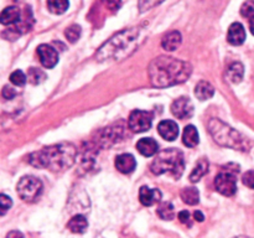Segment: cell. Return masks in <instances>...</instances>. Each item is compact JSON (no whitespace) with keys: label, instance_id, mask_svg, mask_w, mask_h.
<instances>
[{"label":"cell","instance_id":"9a60e30c","mask_svg":"<svg viewBox=\"0 0 254 238\" xmlns=\"http://www.w3.org/2000/svg\"><path fill=\"white\" fill-rule=\"evenodd\" d=\"M136 149L143 156H153L158 153L159 145L153 138H141L136 143Z\"/></svg>","mask_w":254,"mask_h":238},{"label":"cell","instance_id":"cb8c5ba5","mask_svg":"<svg viewBox=\"0 0 254 238\" xmlns=\"http://www.w3.org/2000/svg\"><path fill=\"white\" fill-rule=\"evenodd\" d=\"M69 6V2L66 0H50L47 1V7L54 14H64Z\"/></svg>","mask_w":254,"mask_h":238},{"label":"cell","instance_id":"484cf974","mask_svg":"<svg viewBox=\"0 0 254 238\" xmlns=\"http://www.w3.org/2000/svg\"><path fill=\"white\" fill-rule=\"evenodd\" d=\"M27 77L32 84H40L46 79V73L39 68H30L27 71Z\"/></svg>","mask_w":254,"mask_h":238},{"label":"cell","instance_id":"277c9868","mask_svg":"<svg viewBox=\"0 0 254 238\" xmlns=\"http://www.w3.org/2000/svg\"><path fill=\"white\" fill-rule=\"evenodd\" d=\"M208 130H210L211 135L213 136L216 143H218L220 145L236 149V150H250L251 141L248 140V138L242 135L240 131L228 126L220 119H211L210 123H208Z\"/></svg>","mask_w":254,"mask_h":238},{"label":"cell","instance_id":"d6986e66","mask_svg":"<svg viewBox=\"0 0 254 238\" xmlns=\"http://www.w3.org/2000/svg\"><path fill=\"white\" fill-rule=\"evenodd\" d=\"M67 227H68V230L73 233H83L86 232L87 227H88V222H87L84 216L76 215L68 221Z\"/></svg>","mask_w":254,"mask_h":238},{"label":"cell","instance_id":"ac0fdd59","mask_svg":"<svg viewBox=\"0 0 254 238\" xmlns=\"http://www.w3.org/2000/svg\"><path fill=\"white\" fill-rule=\"evenodd\" d=\"M215 94V88L211 83L206 81H201L196 84L195 87V96L197 97L200 101H206V99L212 98Z\"/></svg>","mask_w":254,"mask_h":238},{"label":"cell","instance_id":"8d00e7d4","mask_svg":"<svg viewBox=\"0 0 254 238\" xmlns=\"http://www.w3.org/2000/svg\"><path fill=\"white\" fill-rule=\"evenodd\" d=\"M235 238H248V237H235Z\"/></svg>","mask_w":254,"mask_h":238},{"label":"cell","instance_id":"44dd1931","mask_svg":"<svg viewBox=\"0 0 254 238\" xmlns=\"http://www.w3.org/2000/svg\"><path fill=\"white\" fill-rule=\"evenodd\" d=\"M243 74H245V68H243V64L241 62H235L228 67L227 78L232 83H240L243 78Z\"/></svg>","mask_w":254,"mask_h":238},{"label":"cell","instance_id":"2e32d148","mask_svg":"<svg viewBox=\"0 0 254 238\" xmlns=\"http://www.w3.org/2000/svg\"><path fill=\"white\" fill-rule=\"evenodd\" d=\"M181 40H183V37H181L180 32L174 30V31L165 34V36L161 40V46H163L166 51H175V50H178L179 47H180Z\"/></svg>","mask_w":254,"mask_h":238},{"label":"cell","instance_id":"9c48e42d","mask_svg":"<svg viewBox=\"0 0 254 238\" xmlns=\"http://www.w3.org/2000/svg\"><path fill=\"white\" fill-rule=\"evenodd\" d=\"M171 112L179 119H189L193 114V104L188 97H180L171 104Z\"/></svg>","mask_w":254,"mask_h":238},{"label":"cell","instance_id":"5b68a950","mask_svg":"<svg viewBox=\"0 0 254 238\" xmlns=\"http://www.w3.org/2000/svg\"><path fill=\"white\" fill-rule=\"evenodd\" d=\"M150 169L155 175L169 174L173 178H179L183 175L184 169H185L183 151L176 148L161 150L151 163Z\"/></svg>","mask_w":254,"mask_h":238},{"label":"cell","instance_id":"4fadbf2b","mask_svg":"<svg viewBox=\"0 0 254 238\" xmlns=\"http://www.w3.org/2000/svg\"><path fill=\"white\" fill-rule=\"evenodd\" d=\"M136 166V161L133 155L130 154H122V155L117 156L116 159V168L117 170L121 171L123 174L133 173L134 169Z\"/></svg>","mask_w":254,"mask_h":238},{"label":"cell","instance_id":"f1b7e54d","mask_svg":"<svg viewBox=\"0 0 254 238\" xmlns=\"http://www.w3.org/2000/svg\"><path fill=\"white\" fill-rule=\"evenodd\" d=\"M241 12L245 17H250V19H253L254 17V2L253 1H247L242 5V9H241Z\"/></svg>","mask_w":254,"mask_h":238},{"label":"cell","instance_id":"6da1fadb","mask_svg":"<svg viewBox=\"0 0 254 238\" xmlns=\"http://www.w3.org/2000/svg\"><path fill=\"white\" fill-rule=\"evenodd\" d=\"M192 73L189 62L174 57L159 56L150 62L148 67L149 79L154 87L165 88L184 83Z\"/></svg>","mask_w":254,"mask_h":238},{"label":"cell","instance_id":"603a6c76","mask_svg":"<svg viewBox=\"0 0 254 238\" xmlns=\"http://www.w3.org/2000/svg\"><path fill=\"white\" fill-rule=\"evenodd\" d=\"M181 198L185 203L190 206L197 205L198 201H200V192H198L197 188L195 187H185L181 191Z\"/></svg>","mask_w":254,"mask_h":238},{"label":"cell","instance_id":"ba28073f","mask_svg":"<svg viewBox=\"0 0 254 238\" xmlns=\"http://www.w3.org/2000/svg\"><path fill=\"white\" fill-rule=\"evenodd\" d=\"M153 123V113L145 111H133L129 116L128 125L134 133H143L150 129Z\"/></svg>","mask_w":254,"mask_h":238},{"label":"cell","instance_id":"5bb4252c","mask_svg":"<svg viewBox=\"0 0 254 238\" xmlns=\"http://www.w3.org/2000/svg\"><path fill=\"white\" fill-rule=\"evenodd\" d=\"M161 192L158 188H149L146 186L140 187L139 191V200L144 206H151L155 202L160 201Z\"/></svg>","mask_w":254,"mask_h":238},{"label":"cell","instance_id":"d6a6232c","mask_svg":"<svg viewBox=\"0 0 254 238\" xmlns=\"http://www.w3.org/2000/svg\"><path fill=\"white\" fill-rule=\"evenodd\" d=\"M15 96H16V92H15V89L11 88V87L5 86L4 88H2V97H4L5 99H12Z\"/></svg>","mask_w":254,"mask_h":238},{"label":"cell","instance_id":"4316f807","mask_svg":"<svg viewBox=\"0 0 254 238\" xmlns=\"http://www.w3.org/2000/svg\"><path fill=\"white\" fill-rule=\"evenodd\" d=\"M64 35H66V39L69 42H76L79 39V36H81V26H78L76 24L71 25V26L66 29Z\"/></svg>","mask_w":254,"mask_h":238},{"label":"cell","instance_id":"4dcf8cb0","mask_svg":"<svg viewBox=\"0 0 254 238\" xmlns=\"http://www.w3.org/2000/svg\"><path fill=\"white\" fill-rule=\"evenodd\" d=\"M0 202H1V216H4L6 211L11 207L12 201L10 200V197L2 193V195H0Z\"/></svg>","mask_w":254,"mask_h":238},{"label":"cell","instance_id":"83f0119b","mask_svg":"<svg viewBox=\"0 0 254 238\" xmlns=\"http://www.w3.org/2000/svg\"><path fill=\"white\" fill-rule=\"evenodd\" d=\"M26 76H25V73L22 71H20V69H16V71L12 72L11 74H10V81H11V83H14L15 86H24L25 83H26Z\"/></svg>","mask_w":254,"mask_h":238},{"label":"cell","instance_id":"e0dca14e","mask_svg":"<svg viewBox=\"0 0 254 238\" xmlns=\"http://www.w3.org/2000/svg\"><path fill=\"white\" fill-rule=\"evenodd\" d=\"M21 16V11L17 6H9L5 7L2 10L1 15H0V21L2 25H11L16 24Z\"/></svg>","mask_w":254,"mask_h":238},{"label":"cell","instance_id":"d4e9b609","mask_svg":"<svg viewBox=\"0 0 254 238\" xmlns=\"http://www.w3.org/2000/svg\"><path fill=\"white\" fill-rule=\"evenodd\" d=\"M158 215L163 220H173L174 218V206L170 202H163L158 207Z\"/></svg>","mask_w":254,"mask_h":238},{"label":"cell","instance_id":"52a82bcc","mask_svg":"<svg viewBox=\"0 0 254 238\" xmlns=\"http://www.w3.org/2000/svg\"><path fill=\"white\" fill-rule=\"evenodd\" d=\"M240 171V169L232 170H223L218 174L215 178V187L221 195L223 196H233L237 191V178L236 174Z\"/></svg>","mask_w":254,"mask_h":238},{"label":"cell","instance_id":"e575fe53","mask_svg":"<svg viewBox=\"0 0 254 238\" xmlns=\"http://www.w3.org/2000/svg\"><path fill=\"white\" fill-rule=\"evenodd\" d=\"M193 216H195V220L198 221V222H202L205 220V216H203V213L201 211H195Z\"/></svg>","mask_w":254,"mask_h":238},{"label":"cell","instance_id":"ffe728a7","mask_svg":"<svg viewBox=\"0 0 254 238\" xmlns=\"http://www.w3.org/2000/svg\"><path fill=\"white\" fill-rule=\"evenodd\" d=\"M183 141L189 148H193V146L197 145L198 141H200L197 129L193 125H186L183 133Z\"/></svg>","mask_w":254,"mask_h":238},{"label":"cell","instance_id":"7402d4cb","mask_svg":"<svg viewBox=\"0 0 254 238\" xmlns=\"http://www.w3.org/2000/svg\"><path fill=\"white\" fill-rule=\"evenodd\" d=\"M208 171V161L205 158L200 159V160L196 163L195 168H193L192 173L190 175V181L191 182H197L203 175Z\"/></svg>","mask_w":254,"mask_h":238},{"label":"cell","instance_id":"1f68e13d","mask_svg":"<svg viewBox=\"0 0 254 238\" xmlns=\"http://www.w3.org/2000/svg\"><path fill=\"white\" fill-rule=\"evenodd\" d=\"M179 220H180V222L184 223V225L191 226V217L189 211H181V212L179 213Z\"/></svg>","mask_w":254,"mask_h":238},{"label":"cell","instance_id":"7c38bea8","mask_svg":"<svg viewBox=\"0 0 254 238\" xmlns=\"http://www.w3.org/2000/svg\"><path fill=\"white\" fill-rule=\"evenodd\" d=\"M246 40V30L242 24L235 22L230 26L227 32V41L233 46H240Z\"/></svg>","mask_w":254,"mask_h":238},{"label":"cell","instance_id":"8992f818","mask_svg":"<svg viewBox=\"0 0 254 238\" xmlns=\"http://www.w3.org/2000/svg\"><path fill=\"white\" fill-rule=\"evenodd\" d=\"M42 182L35 176H24L17 182V195L26 202H35L42 193Z\"/></svg>","mask_w":254,"mask_h":238},{"label":"cell","instance_id":"d590c367","mask_svg":"<svg viewBox=\"0 0 254 238\" xmlns=\"http://www.w3.org/2000/svg\"><path fill=\"white\" fill-rule=\"evenodd\" d=\"M250 29H251V32L254 35V17L253 19H250Z\"/></svg>","mask_w":254,"mask_h":238},{"label":"cell","instance_id":"30bf717a","mask_svg":"<svg viewBox=\"0 0 254 238\" xmlns=\"http://www.w3.org/2000/svg\"><path fill=\"white\" fill-rule=\"evenodd\" d=\"M37 54L40 56V61H41L42 66L46 67V68H52L57 64L59 62V54H57L56 50L54 47H51L50 45H40L37 47Z\"/></svg>","mask_w":254,"mask_h":238},{"label":"cell","instance_id":"7a4b0ae2","mask_svg":"<svg viewBox=\"0 0 254 238\" xmlns=\"http://www.w3.org/2000/svg\"><path fill=\"white\" fill-rule=\"evenodd\" d=\"M77 149L73 144L61 143L46 146L29 156V163L35 168L51 171H64L76 161Z\"/></svg>","mask_w":254,"mask_h":238},{"label":"cell","instance_id":"3957f363","mask_svg":"<svg viewBox=\"0 0 254 238\" xmlns=\"http://www.w3.org/2000/svg\"><path fill=\"white\" fill-rule=\"evenodd\" d=\"M143 39V30L140 27H131L114 35L97 51V61H118L126 59L135 51Z\"/></svg>","mask_w":254,"mask_h":238},{"label":"cell","instance_id":"f546056e","mask_svg":"<svg viewBox=\"0 0 254 238\" xmlns=\"http://www.w3.org/2000/svg\"><path fill=\"white\" fill-rule=\"evenodd\" d=\"M242 181L246 186H248L250 188H253L254 190V171L250 170L247 173L243 174Z\"/></svg>","mask_w":254,"mask_h":238},{"label":"cell","instance_id":"836d02e7","mask_svg":"<svg viewBox=\"0 0 254 238\" xmlns=\"http://www.w3.org/2000/svg\"><path fill=\"white\" fill-rule=\"evenodd\" d=\"M6 238H24V235L19 231H11V232L7 233Z\"/></svg>","mask_w":254,"mask_h":238},{"label":"cell","instance_id":"8fae6325","mask_svg":"<svg viewBox=\"0 0 254 238\" xmlns=\"http://www.w3.org/2000/svg\"><path fill=\"white\" fill-rule=\"evenodd\" d=\"M158 131L163 139L174 141L179 136V125L174 120H163L159 123Z\"/></svg>","mask_w":254,"mask_h":238}]
</instances>
